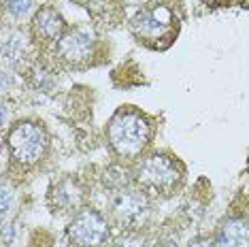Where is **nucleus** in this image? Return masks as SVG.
Masks as SVG:
<instances>
[{"mask_svg": "<svg viewBox=\"0 0 249 247\" xmlns=\"http://www.w3.org/2000/svg\"><path fill=\"white\" fill-rule=\"evenodd\" d=\"M2 145L7 151L9 173L7 179L21 185L32 173L41 171L52 156L49 128L36 117H24L13 122L4 130Z\"/></svg>", "mask_w": 249, "mask_h": 247, "instance_id": "obj_1", "label": "nucleus"}, {"mask_svg": "<svg viewBox=\"0 0 249 247\" xmlns=\"http://www.w3.org/2000/svg\"><path fill=\"white\" fill-rule=\"evenodd\" d=\"M113 237L115 234L111 220L94 205H86L77 211L64 228L66 247H107Z\"/></svg>", "mask_w": 249, "mask_h": 247, "instance_id": "obj_7", "label": "nucleus"}, {"mask_svg": "<svg viewBox=\"0 0 249 247\" xmlns=\"http://www.w3.org/2000/svg\"><path fill=\"white\" fill-rule=\"evenodd\" d=\"M89 200V183L86 177L69 173L52 179L47 192H45V205L53 217H71L81 211Z\"/></svg>", "mask_w": 249, "mask_h": 247, "instance_id": "obj_8", "label": "nucleus"}, {"mask_svg": "<svg viewBox=\"0 0 249 247\" xmlns=\"http://www.w3.org/2000/svg\"><path fill=\"white\" fill-rule=\"evenodd\" d=\"M107 247H166L164 237L154 230H137V232H117Z\"/></svg>", "mask_w": 249, "mask_h": 247, "instance_id": "obj_11", "label": "nucleus"}, {"mask_svg": "<svg viewBox=\"0 0 249 247\" xmlns=\"http://www.w3.org/2000/svg\"><path fill=\"white\" fill-rule=\"evenodd\" d=\"M166 2H173V0H166Z\"/></svg>", "mask_w": 249, "mask_h": 247, "instance_id": "obj_21", "label": "nucleus"}, {"mask_svg": "<svg viewBox=\"0 0 249 247\" xmlns=\"http://www.w3.org/2000/svg\"><path fill=\"white\" fill-rule=\"evenodd\" d=\"M19 222H18V217H2L0 220V243L2 245H7V247H13L15 243H18V239H19Z\"/></svg>", "mask_w": 249, "mask_h": 247, "instance_id": "obj_14", "label": "nucleus"}, {"mask_svg": "<svg viewBox=\"0 0 249 247\" xmlns=\"http://www.w3.org/2000/svg\"><path fill=\"white\" fill-rule=\"evenodd\" d=\"M64 247H66V245H64Z\"/></svg>", "mask_w": 249, "mask_h": 247, "instance_id": "obj_22", "label": "nucleus"}, {"mask_svg": "<svg viewBox=\"0 0 249 247\" xmlns=\"http://www.w3.org/2000/svg\"><path fill=\"white\" fill-rule=\"evenodd\" d=\"M0 247H7V245H2V243H0Z\"/></svg>", "mask_w": 249, "mask_h": 247, "instance_id": "obj_20", "label": "nucleus"}, {"mask_svg": "<svg viewBox=\"0 0 249 247\" xmlns=\"http://www.w3.org/2000/svg\"><path fill=\"white\" fill-rule=\"evenodd\" d=\"M15 209H18V183L4 179L0 183V220L11 217Z\"/></svg>", "mask_w": 249, "mask_h": 247, "instance_id": "obj_13", "label": "nucleus"}, {"mask_svg": "<svg viewBox=\"0 0 249 247\" xmlns=\"http://www.w3.org/2000/svg\"><path fill=\"white\" fill-rule=\"evenodd\" d=\"M185 247H217V245H215L213 234H198L190 243H185Z\"/></svg>", "mask_w": 249, "mask_h": 247, "instance_id": "obj_17", "label": "nucleus"}, {"mask_svg": "<svg viewBox=\"0 0 249 247\" xmlns=\"http://www.w3.org/2000/svg\"><path fill=\"white\" fill-rule=\"evenodd\" d=\"M236 4H239L241 9H249V0H234Z\"/></svg>", "mask_w": 249, "mask_h": 247, "instance_id": "obj_19", "label": "nucleus"}, {"mask_svg": "<svg viewBox=\"0 0 249 247\" xmlns=\"http://www.w3.org/2000/svg\"><path fill=\"white\" fill-rule=\"evenodd\" d=\"M128 30L141 47L149 52H166L181 32V18L173 2L149 0L130 18Z\"/></svg>", "mask_w": 249, "mask_h": 247, "instance_id": "obj_4", "label": "nucleus"}, {"mask_svg": "<svg viewBox=\"0 0 249 247\" xmlns=\"http://www.w3.org/2000/svg\"><path fill=\"white\" fill-rule=\"evenodd\" d=\"M69 30V21L53 4H41L32 19L28 21V36L36 52L49 53L62 35Z\"/></svg>", "mask_w": 249, "mask_h": 247, "instance_id": "obj_9", "label": "nucleus"}, {"mask_svg": "<svg viewBox=\"0 0 249 247\" xmlns=\"http://www.w3.org/2000/svg\"><path fill=\"white\" fill-rule=\"evenodd\" d=\"M158 132V120L134 105H122L105 126V141L111 156L122 166H132L151 149Z\"/></svg>", "mask_w": 249, "mask_h": 247, "instance_id": "obj_2", "label": "nucleus"}, {"mask_svg": "<svg viewBox=\"0 0 249 247\" xmlns=\"http://www.w3.org/2000/svg\"><path fill=\"white\" fill-rule=\"evenodd\" d=\"M11 117H13V109H11V103L4 96H0V132H4L11 126Z\"/></svg>", "mask_w": 249, "mask_h": 247, "instance_id": "obj_15", "label": "nucleus"}, {"mask_svg": "<svg viewBox=\"0 0 249 247\" xmlns=\"http://www.w3.org/2000/svg\"><path fill=\"white\" fill-rule=\"evenodd\" d=\"M156 213V203L145 192H141L132 181L115 188L111 192L107 217L117 232H137L151 226Z\"/></svg>", "mask_w": 249, "mask_h": 247, "instance_id": "obj_5", "label": "nucleus"}, {"mask_svg": "<svg viewBox=\"0 0 249 247\" xmlns=\"http://www.w3.org/2000/svg\"><path fill=\"white\" fill-rule=\"evenodd\" d=\"M49 55L55 69L66 72H86L103 64V60H98V55H103L98 35L83 26H69V30L53 45Z\"/></svg>", "mask_w": 249, "mask_h": 247, "instance_id": "obj_6", "label": "nucleus"}, {"mask_svg": "<svg viewBox=\"0 0 249 247\" xmlns=\"http://www.w3.org/2000/svg\"><path fill=\"white\" fill-rule=\"evenodd\" d=\"M202 4H205L207 9H226V7H230L234 0H200Z\"/></svg>", "mask_w": 249, "mask_h": 247, "instance_id": "obj_18", "label": "nucleus"}, {"mask_svg": "<svg viewBox=\"0 0 249 247\" xmlns=\"http://www.w3.org/2000/svg\"><path fill=\"white\" fill-rule=\"evenodd\" d=\"M13 83H15L13 72H9V71L0 69V96L9 94V92H11V88H13Z\"/></svg>", "mask_w": 249, "mask_h": 247, "instance_id": "obj_16", "label": "nucleus"}, {"mask_svg": "<svg viewBox=\"0 0 249 247\" xmlns=\"http://www.w3.org/2000/svg\"><path fill=\"white\" fill-rule=\"evenodd\" d=\"M217 247H249V211L239 203L230 205L226 215L213 230Z\"/></svg>", "mask_w": 249, "mask_h": 247, "instance_id": "obj_10", "label": "nucleus"}, {"mask_svg": "<svg viewBox=\"0 0 249 247\" xmlns=\"http://www.w3.org/2000/svg\"><path fill=\"white\" fill-rule=\"evenodd\" d=\"M130 181L154 203L171 200L185 190L188 166L168 149H149L130 166Z\"/></svg>", "mask_w": 249, "mask_h": 247, "instance_id": "obj_3", "label": "nucleus"}, {"mask_svg": "<svg viewBox=\"0 0 249 247\" xmlns=\"http://www.w3.org/2000/svg\"><path fill=\"white\" fill-rule=\"evenodd\" d=\"M2 7H4L7 18H11L15 24H26L36 13L38 4H36V0H4Z\"/></svg>", "mask_w": 249, "mask_h": 247, "instance_id": "obj_12", "label": "nucleus"}]
</instances>
